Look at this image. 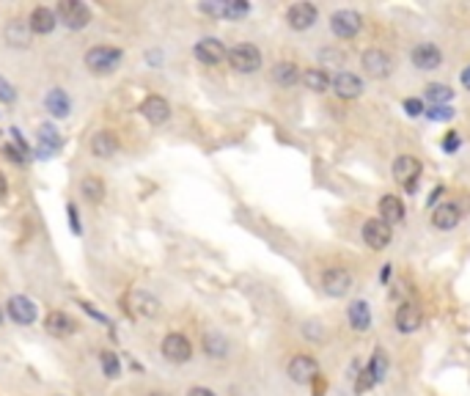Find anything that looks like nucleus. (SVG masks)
<instances>
[{"label": "nucleus", "instance_id": "obj_15", "mask_svg": "<svg viewBox=\"0 0 470 396\" xmlns=\"http://www.w3.org/2000/svg\"><path fill=\"white\" fill-rule=\"evenodd\" d=\"M141 113H143V119L149 124H165L171 119V105H168V99L152 94V97H146L141 102Z\"/></svg>", "mask_w": 470, "mask_h": 396}, {"label": "nucleus", "instance_id": "obj_44", "mask_svg": "<svg viewBox=\"0 0 470 396\" xmlns=\"http://www.w3.org/2000/svg\"><path fill=\"white\" fill-rule=\"evenodd\" d=\"M188 396H218L215 391H209V388H204V385H195V388H190Z\"/></svg>", "mask_w": 470, "mask_h": 396}, {"label": "nucleus", "instance_id": "obj_7", "mask_svg": "<svg viewBox=\"0 0 470 396\" xmlns=\"http://www.w3.org/2000/svg\"><path fill=\"white\" fill-rule=\"evenodd\" d=\"M360 61H363L366 74L374 77V80H385V77H391V72H393V58H391L385 50H379V47L366 50Z\"/></svg>", "mask_w": 470, "mask_h": 396}, {"label": "nucleus", "instance_id": "obj_8", "mask_svg": "<svg viewBox=\"0 0 470 396\" xmlns=\"http://www.w3.org/2000/svg\"><path fill=\"white\" fill-rule=\"evenodd\" d=\"M162 355H165V361L171 363H188L192 358V344L182 333H168L162 338Z\"/></svg>", "mask_w": 470, "mask_h": 396}, {"label": "nucleus", "instance_id": "obj_12", "mask_svg": "<svg viewBox=\"0 0 470 396\" xmlns=\"http://www.w3.org/2000/svg\"><path fill=\"white\" fill-rule=\"evenodd\" d=\"M316 17H319V8L313 3H294L286 11V22L292 31H308L316 22Z\"/></svg>", "mask_w": 470, "mask_h": 396}, {"label": "nucleus", "instance_id": "obj_28", "mask_svg": "<svg viewBox=\"0 0 470 396\" xmlns=\"http://www.w3.org/2000/svg\"><path fill=\"white\" fill-rule=\"evenodd\" d=\"M303 83H306V88H311L316 94H325L330 86H333V80H330V74L325 72V69H308V72H303Z\"/></svg>", "mask_w": 470, "mask_h": 396}, {"label": "nucleus", "instance_id": "obj_36", "mask_svg": "<svg viewBox=\"0 0 470 396\" xmlns=\"http://www.w3.org/2000/svg\"><path fill=\"white\" fill-rule=\"evenodd\" d=\"M424 113H426V119H432V121H448V119H454V110H451L448 105H429Z\"/></svg>", "mask_w": 470, "mask_h": 396}, {"label": "nucleus", "instance_id": "obj_49", "mask_svg": "<svg viewBox=\"0 0 470 396\" xmlns=\"http://www.w3.org/2000/svg\"><path fill=\"white\" fill-rule=\"evenodd\" d=\"M0 325H3V311H0Z\"/></svg>", "mask_w": 470, "mask_h": 396}, {"label": "nucleus", "instance_id": "obj_25", "mask_svg": "<svg viewBox=\"0 0 470 396\" xmlns=\"http://www.w3.org/2000/svg\"><path fill=\"white\" fill-rule=\"evenodd\" d=\"M31 25L28 22H22V20H8V25H6V41L11 44V47H28L31 44Z\"/></svg>", "mask_w": 470, "mask_h": 396}, {"label": "nucleus", "instance_id": "obj_14", "mask_svg": "<svg viewBox=\"0 0 470 396\" xmlns=\"http://www.w3.org/2000/svg\"><path fill=\"white\" fill-rule=\"evenodd\" d=\"M418 176H421V163H418L415 157L402 154V157H396V160H393V179H396L399 185H405L407 190L415 187Z\"/></svg>", "mask_w": 470, "mask_h": 396}, {"label": "nucleus", "instance_id": "obj_43", "mask_svg": "<svg viewBox=\"0 0 470 396\" xmlns=\"http://www.w3.org/2000/svg\"><path fill=\"white\" fill-rule=\"evenodd\" d=\"M6 154H8V160H14V163H25V154L17 152L14 146H6Z\"/></svg>", "mask_w": 470, "mask_h": 396}, {"label": "nucleus", "instance_id": "obj_35", "mask_svg": "<svg viewBox=\"0 0 470 396\" xmlns=\"http://www.w3.org/2000/svg\"><path fill=\"white\" fill-rule=\"evenodd\" d=\"M385 369H388V358H385V350H382V347H377L374 355H372V363H369V371L374 374L377 383H379V380L385 377Z\"/></svg>", "mask_w": 470, "mask_h": 396}, {"label": "nucleus", "instance_id": "obj_46", "mask_svg": "<svg viewBox=\"0 0 470 396\" xmlns=\"http://www.w3.org/2000/svg\"><path fill=\"white\" fill-rule=\"evenodd\" d=\"M6 193H8V182H6V176L0 171V198H6Z\"/></svg>", "mask_w": 470, "mask_h": 396}, {"label": "nucleus", "instance_id": "obj_31", "mask_svg": "<svg viewBox=\"0 0 470 396\" xmlns=\"http://www.w3.org/2000/svg\"><path fill=\"white\" fill-rule=\"evenodd\" d=\"M44 105H47V110L56 116V119H63V116H69V97L63 94L61 88H53L47 97H44Z\"/></svg>", "mask_w": 470, "mask_h": 396}, {"label": "nucleus", "instance_id": "obj_38", "mask_svg": "<svg viewBox=\"0 0 470 396\" xmlns=\"http://www.w3.org/2000/svg\"><path fill=\"white\" fill-rule=\"evenodd\" d=\"M303 336L311 338V341H325V328H322V322H306V325H303Z\"/></svg>", "mask_w": 470, "mask_h": 396}, {"label": "nucleus", "instance_id": "obj_48", "mask_svg": "<svg viewBox=\"0 0 470 396\" xmlns=\"http://www.w3.org/2000/svg\"><path fill=\"white\" fill-rule=\"evenodd\" d=\"M146 396H171V394H165V391H152V394H146Z\"/></svg>", "mask_w": 470, "mask_h": 396}, {"label": "nucleus", "instance_id": "obj_4", "mask_svg": "<svg viewBox=\"0 0 470 396\" xmlns=\"http://www.w3.org/2000/svg\"><path fill=\"white\" fill-rule=\"evenodd\" d=\"M360 28H363V20L352 8H339V11L330 14V31L339 39H355L360 33Z\"/></svg>", "mask_w": 470, "mask_h": 396}, {"label": "nucleus", "instance_id": "obj_19", "mask_svg": "<svg viewBox=\"0 0 470 396\" xmlns=\"http://www.w3.org/2000/svg\"><path fill=\"white\" fill-rule=\"evenodd\" d=\"M116 152H119V138H116V132H110V130L94 132V138H91V154H94V157L107 160V157H113Z\"/></svg>", "mask_w": 470, "mask_h": 396}, {"label": "nucleus", "instance_id": "obj_42", "mask_svg": "<svg viewBox=\"0 0 470 396\" xmlns=\"http://www.w3.org/2000/svg\"><path fill=\"white\" fill-rule=\"evenodd\" d=\"M443 149H445V152H457V149H459V135H457V132L445 135V140H443Z\"/></svg>", "mask_w": 470, "mask_h": 396}, {"label": "nucleus", "instance_id": "obj_17", "mask_svg": "<svg viewBox=\"0 0 470 396\" xmlns=\"http://www.w3.org/2000/svg\"><path fill=\"white\" fill-rule=\"evenodd\" d=\"M330 88L341 99H358L363 94V83H360V77L352 74V72H339V74L333 77V86H330Z\"/></svg>", "mask_w": 470, "mask_h": 396}, {"label": "nucleus", "instance_id": "obj_37", "mask_svg": "<svg viewBox=\"0 0 470 396\" xmlns=\"http://www.w3.org/2000/svg\"><path fill=\"white\" fill-rule=\"evenodd\" d=\"M377 385V380H374V374L369 371V369H363L360 371V377L355 380V394H366L369 388H374Z\"/></svg>", "mask_w": 470, "mask_h": 396}, {"label": "nucleus", "instance_id": "obj_22", "mask_svg": "<svg viewBox=\"0 0 470 396\" xmlns=\"http://www.w3.org/2000/svg\"><path fill=\"white\" fill-rule=\"evenodd\" d=\"M74 319L69 317V314H63V311H50L47 314V319H44V330L50 333V336H56V338H63V336H72L74 333Z\"/></svg>", "mask_w": 470, "mask_h": 396}, {"label": "nucleus", "instance_id": "obj_9", "mask_svg": "<svg viewBox=\"0 0 470 396\" xmlns=\"http://www.w3.org/2000/svg\"><path fill=\"white\" fill-rule=\"evenodd\" d=\"M391 239H393V229H391L382 218H372V220H366V223H363V242H366L372 251H382V248H388V245H391Z\"/></svg>", "mask_w": 470, "mask_h": 396}, {"label": "nucleus", "instance_id": "obj_27", "mask_svg": "<svg viewBox=\"0 0 470 396\" xmlns=\"http://www.w3.org/2000/svg\"><path fill=\"white\" fill-rule=\"evenodd\" d=\"M204 352L209 358H226L228 355V338L220 330H207L204 333Z\"/></svg>", "mask_w": 470, "mask_h": 396}, {"label": "nucleus", "instance_id": "obj_45", "mask_svg": "<svg viewBox=\"0 0 470 396\" xmlns=\"http://www.w3.org/2000/svg\"><path fill=\"white\" fill-rule=\"evenodd\" d=\"M69 218H72V231H74V234H80V223H77V209H74V206H69Z\"/></svg>", "mask_w": 470, "mask_h": 396}, {"label": "nucleus", "instance_id": "obj_39", "mask_svg": "<svg viewBox=\"0 0 470 396\" xmlns=\"http://www.w3.org/2000/svg\"><path fill=\"white\" fill-rule=\"evenodd\" d=\"M14 99H17L14 86H11L6 77H0V102H14Z\"/></svg>", "mask_w": 470, "mask_h": 396}, {"label": "nucleus", "instance_id": "obj_40", "mask_svg": "<svg viewBox=\"0 0 470 396\" xmlns=\"http://www.w3.org/2000/svg\"><path fill=\"white\" fill-rule=\"evenodd\" d=\"M405 110H407V116H421L426 107L421 99H405Z\"/></svg>", "mask_w": 470, "mask_h": 396}, {"label": "nucleus", "instance_id": "obj_24", "mask_svg": "<svg viewBox=\"0 0 470 396\" xmlns=\"http://www.w3.org/2000/svg\"><path fill=\"white\" fill-rule=\"evenodd\" d=\"M129 305H132V311L138 317H146V319H155L157 314H159V300L152 297L149 292H132Z\"/></svg>", "mask_w": 470, "mask_h": 396}, {"label": "nucleus", "instance_id": "obj_6", "mask_svg": "<svg viewBox=\"0 0 470 396\" xmlns=\"http://www.w3.org/2000/svg\"><path fill=\"white\" fill-rule=\"evenodd\" d=\"M322 289L330 297H344L352 289V272L346 267H327L322 272Z\"/></svg>", "mask_w": 470, "mask_h": 396}, {"label": "nucleus", "instance_id": "obj_20", "mask_svg": "<svg viewBox=\"0 0 470 396\" xmlns=\"http://www.w3.org/2000/svg\"><path fill=\"white\" fill-rule=\"evenodd\" d=\"M377 206H379V218H382L388 226L405 223V204H402L399 196H382Z\"/></svg>", "mask_w": 470, "mask_h": 396}, {"label": "nucleus", "instance_id": "obj_41", "mask_svg": "<svg viewBox=\"0 0 470 396\" xmlns=\"http://www.w3.org/2000/svg\"><path fill=\"white\" fill-rule=\"evenodd\" d=\"M322 61H333V64H344L346 55L341 53V50H322Z\"/></svg>", "mask_w": 470, "mask_h": 396}, {"label": "nucleus", "instance_id": "obj_18", "mask_svg": "<svg viewBox=\"0 0 470 396\" xmlns=\"http://www.w3.org/2000/svg\"><path fill=\"white\" fill-rule=\"evenodd\" d=\"M421 322H424V314H421V308L415 303H402L396 308V328H399V333H415L421 328Z\"/></svg>", "mask_w": 470, "mask_h": 396}, {"label": "nucleus", "instance_id": "obj_33", "mask_svg": "<svg viewBox=\"0 0 470 396\" xmlns=\"http://www.w3.org/2000/svg\"><path fill=\"white\" fill-rule=\"evenodd\" d=\"M251 14V3L245 0H223V20H242Z\"/></svg>", "mask_w": 470, "mask_h": 396}, {"label": "nucleus", "instance_id": "obj_34", "mask_svg": "<svg viewBox=\"0 0 470 396\" xmlns=\"http://www.w3.org/2000/svg\"><path fill=\"white\" fill-rule=\"evenodd\" d=\"M99 363H102V371H105V377L116 380V377L122 374V363H119V358H116V352L105 350V352L99 355Z\"/></svg>", "mask_w": 470, "mask_h": 396}, {"label": "nucleus", "instance_id": "obj_47", "mask_svg": "<svg viewBox=\"0 0 470 396\" xmlns=\"http://www.w3.org/2000/svg\"><path fill=\"white\" fill-rule=\"evenodd\" d=\"M462 86H465V88H470V66L465 69V72H462Z\"/></svg>", "mask_w": 470, "mask_h": 396}, {"label": "nucleus", "instance_id": "obj_21", "mask_svg": "<svg viewBox=\"0 0 470 396\" xmlns=\"http://www.w3.org/2000/svg\"><path fill=\"white\" fill-rule=\"evenodd\" d=\"M31 31L33 33H41V36H47V33L56 31V25H58V17H56V11L53 8H47V6H36L31 11Z\"/></svg>", "mask_w": 470, "mask_h": 396}, {"label": "nucleus", "instance_id": "obj_13", "mask_svg": "<svg viewBox=\"0 0 470 396\" xmlns=\"http://www.w3.org/2000/svg\"><path fill=\"white\" fill-rule=\"evenodd\" d=\"M6 311H8V317L17 322V325H33L36 322V317H39V311H36V303H33L31 297L25 295H14L8 303H6Z\"/></svg>", "mask_w": 470, "mask_h": 396}, {"label": "nucleus", "instance_id": "obj_3", "mask_svg": "<svg viewBox=\"0 0 470 396\" xmlns=\"http://www.w3.org/2000/svg\"><path fill=\"white\" fill-rule=\"evenodd\" d=\"M56 17H58V22H63L69 31H83V28H89V22H91L89 6H86V3H77V0H61V3L56 6Z\"/></svg>", "mask_w": 470, "mask_h": 396}, {"label": "nucleus", "instance_id": "obj_29", "mask_svg": "<svg viewBox=\"0 0 470 396\" xmlns=\"http://www.w3.org/2000/svg\"><path fill=\"white\" fill-rule=\"evenodd\" d=\"M61 146H63V140H61V135L56 132V127L44 124V127L39 130V149H41L47 157H50V154H56Z\"/></svg>", "mask_w": 470, "mask_h": 396}, {"label": "nucleus", "instance_id": "obj_2", "mask_svg": "<svg viewBox=\"0 0 470 396\" xmlns=\"http://www.w3.org/2000/svg\"><path fill=\"white\" fill-rule=\"evenodd\" d=\"M228 64L234 72H242V74H253L261 69V50L251 44V41H240L228 50Z\"/></svg>", "mask_w": 470, "mask_h": 396}, {"label": "nucleus", "instance_id": "obj_26", "mask_svg": "<svg viewBox=\"0 0 470 396\" xmlns=\"http://www.w3.org/2000/svg\"><path fill=\"white\" fill-rule=\"evenodd\" d=\"M300 80V69L294 61H278V64L273 66V83H278L281 88H289V86H294Z\"/></svg>", "mask_w": 470, "mask_h": 396}, {"label": "nucleus", "instance_id": "obj_16", "mask_svg": "<svg viewBox=\"0 0 470 396\" xmlns=\"http://www.w3.org/2000/svg\"><path fill=\"white\" fill-rule=\"evenodd\" d=\"M459 220H462V209H459L454 201L438 204V206H435V212H432V223H435V229H440V231L457 229V226H459Z\"/></svg>", "mask_w": 470, "mask_h": 396}, {"label": "nucleus", "instance_id": "obj_5", "mask_svg": "<svg viewBox=\"0 0 470 396\" xmlns=\"http://www.w3.org/2000/svg\"><path fill=\"white\" fill-rule=\"evenodd\" d=\"M286 374L292 383L297 385H308V383H316L319 380V363L313 361L311 355H294L289 366H286Z\"/></svg>", "mask_w": 470, "mask_h": 396}, {"label": "nucleus", "instance_id": "obj_32", "mask_svg": "<svg viewBox=\"0 0 470 396\" xmlns=\"http://www.w3.org/2000/svg\"><path fill=\"white\" fill-rule=\"evenodd\" d=\"M426 99H429L432 105H448V102L454 99V88L445 86V83H429V86H426Z\"/></svg>", "mask_w": 470, "mask_h": 396}, {"label": "nucleus", "instance_id": "obj_10", "mask_svg": "<svg viewBox=\"0 0 470 396\" xmlns=\"http://www.w3.org/2000/svg\"><path fill=\"white\" fill-rule=\"evenodd\" d=\"M410 61H412L415 69L429 72V69H438V66L443 64V53H440L438 44H432V41H421V44H415V47H412Z\"/></svg>", "mask_w": 470, "mask_h": 396}, {"label": "nucleus", "instance_id": "obj_23", "mask_svg": "<svg viewBox=\"0 0 470 396\" xmlns=\"http://www.w3.org/2000/svg\"><path fill=\"white\" fill-rule=\"evenodd\" d=\"M346 317H349L352 330H358V333L369 330V325H372V308H369L366 300H355V303L346 308Z\"/></svg>", "mask_w": 470, "mask_h": 396}, {"label": "nucleus", "instance_id": "obj_30", "mask_svg": "<svg viewBox=\"0 0 470 396\" xmlns=\"http://www.w3.org/2000/svg\"><path fill=\"white\" fill-rule=\"evenodd\" d=\"M80 193H83V198H86L89 204H99V201L105 198V182H102L99 176H86V179L80 182Z\"/></svg>", "mask_w": 470, "mask_h": 396}, {"label": "nucleus", "instance_id": "obj_11", "mask_svg": "<svg viewBox=\"0 0 470 396\" xmlns=\"http://www.w3.org/2000/svg\"><path fill=\"white\" fill-rule=\"evenodd\" d=\"M195 58L201 61V64L207 66H218L220 61H226L228 58V50H226V44L215 39V36H207V39H201L198 44H195Z\"/></svg>", "mask_w": 470, "mask_h": 396}, {"label": "nucleus", "instance_id": "obj_1", "mask_svg": "<svg viewBox=\"0 0 470 396\" xmlns=\"http://www.w3.org/2000/svg\"><path fill=\"white\" fill-rule=\"evenodd\" d=\"M122 50L119 47H110V44H99V47H91L89 53H86V66H89V72H94V74H110V72H116L119 66H122Z\"/></svg>", "mask_w": 470, "mask_h": 396}]
</instances>
